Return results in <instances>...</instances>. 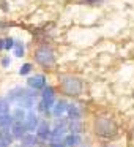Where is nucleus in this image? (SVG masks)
Returning a JSON list of instances; mask_svg holds the SVG:
<instances>
[{"label": "nucleus", "mask_w": 134, "mask_h": 147, "mask_svg": "<svg viewBox=\"0 0 134 147\" xmlns=\"http://www.w3.org/2000/svg\"><path fill=\"white\" fill-rule=\"evenodd\" d=\"M10 130H11V133H13L14 139H19V141L22 139V136L29 131V130H27V127H25V123H24V120H16Z\"/></svg>", "instance_id": "obj_8"}, {"label": "nucleus", "mask_w": 134, "mask_h": 147, "mask_svg": "<svg viewBox=\"0 0 134 147\" xmlns=\"http://www.w3.org/2000/svg\"><path fill=\"white\" fill-rule=\"evenodd\" d=\"M0 142L7 144L8 147H11L14 144V136L10 128H0Z\"/></svg>", "instance_id": "obj_14"}, {"label": "nucleus", "mask_w": 134, "mask_h": 147, "mask_svg": "<svg viewBox=\"0 0 134 147\" xmlns=\"http://www.w3.org/2000/svg\"><path fill=\"white\" fill-rule=\"evenodd\" d=\"M24 123H25V127H27L29 131H36V128H38V125L41 123V120H40L38 114H35L33 111H30V112H27V117H25V120H24Z\"/></svg>", "instance_id": "obj_7"}, {"label": "nucleus", "mask_w": 134, "mask_h": 147, "mask_svg": "<svg viewBox=\"0 0 134 147\" xmlns=\"http://www.w3.org/2000/svg\"><path fill=\"white\" fill-rule=\"evenodd\" d=\"M5 112H10V101H8V98L0 96V115Z\"/></svg>", "instance_id": "obj_20"}, {"label": "nucleus", "mask_w": 134, "mask_h": 147, "mask_svg": "<svg viewBox=\"0 0 134 147\" xmlns=\"http://www.w3.org/2000/svg\"><path fill=\"white\" fill-rule=\"evenodd\" d=\"M41 100L46 103V106H48L49 109H52V108H54V105H55V89H54V87L46 86L44 89H43Z\"/></svg>", "instance_id": "obj_5"}, {"label": "nucleus", "mask_w": 134, "mask_h": 147, "mask_svg": "<svg viewBox=\"0 0 134 147\" xmlns=\"http://www.w3.org/2000/svg\"><path fill=\"white\" fill-rule=\"evenodd\" d=\"M109 147H115V146H109Z\"/></svg>", "instance_id": "obj_31"}, {"label": "nucleus", "mask_w": 134, "mask_h": 147, "mask_svg": "<svg viewBox=\"0 0 134 147\" xmlns=\"http://www.w3.org/2000/svg\"><path fill=\"white\" fill-rule=\"evenodd\" d=\"M0 63H2V67H3V68H8V67L11 65V59H10V55H5V57H2Z\"/></svg>", "instance_id": "obj_23"}, {"label": "nucleus", "mask_w": 134, "mask_h": 147, "mask_svg": "<svg viewBox=\"0 0 134 147\" xmlns=\"http://www.w3.org/2000/svg\"><path fill=\"white\" fill-rule=\"evenodd\" d=\"M8 101L14 106H21V108L25 109H32L35 106V98H36V90L29 87V89H24V87H14L8 92Z\"/></svg>", "instance_id": "obj_1"}, {"label": "nucleus", "mask_w": 134, "mask_h": 147, "mask_svg": "<svg viewBox=\"0 0 134 147\" xmlns=\"http://www.w3.org/2000/svg\"><path fill=\"white\" fill-rule=\"evenodd\" d=\"M62 89H63V92L66 95L77 96L82 92V82L79 79H76V78L65 76V78H62Z\"/></svg>", "instance_id": "obj_4"}, {"label": "nucleus", "mask_w": 134, "mask_h": 147, "mask_svg": "<svg viewBox=\"0 0 134 147\" xmlns=\"http://www.w3.org/2000/svg\"><path fill=\"white\" fill-rule=\"evenodd\" d=\"M66 114H68V119H71V120H80L82 119V109L77 105H68Z\"/></svg>", "instance_id": "obj_15"}, {"label": "nucleus", "mask_w": 134, "mask_h": 147, "mask_svg": "<svg viewBox=\"0 0 134 147\" xmlns=\"http://www.w3.org/2000/svg\"><path fill=\"white\" fill-rule=\"evenodd\" d=\"M68 111V103H66V100H57L55 101V105H54V108H52V114H54V117H62V115L65 114V112Z\"/></svg>", "instance_id": "obj_12"}, {"label": "nucleus", "mask_w": 134, "mask_h": 147, "mask_svg": "<svg viewBox=\"0 0 134 147\" xmlns=\"http://www.w3.org/2000/svg\"><path fill=\"white\" fill-rule=\"evenodd\" d=\"M101 0H85V3L87 5H90V7H93V5H98Z\"/></svg>", "instance_id": "obj_26"}, {"label": "nucleus", "mask_w": 134, "mask_h": 147, "mask_svg": "<svg viewBox=\"0 0 134 147\" xmlns=\"http://www.w3.org/2000/svg\"><path fill=\"white\" fill-rule=\"evenodd\" d=\"M63 142L66 144V147H79L82 144V138L79 133H70L65 136Z\"/></svg>", "instance_id": "obj_13"}, {"label": "nucleus", "mask_w": 134, "mask_h": 147, "mask_svg": "<svg viewBox=\"0 0 134 147\" xmlns=\"http://www.w3.org/2000/svg\"><path fill=\"white\" fill-rule=\"evenodd\" d=\"M38 111H40V112H48V111H49V108L46 106V103L43 101V100L38 103Z\"/></svg>", "instance_id": "obj_25"}, {"label": "nucleus", "mask_w": 134, "mask_h": 147, "mask_svg": "<svg viewBox=\"0 0 134 147\" xmlns=\"http://www.w3.org/2000/svg\"><path fill=\"white\" fill-rule=\"evenodd\" d=\"M38 142H40V138L36 136V133H32V131H27L21 139V144L24 147H35Z\"/></svg>", "instance_id": "obj_10"}, {"label": "nucleus", "mask_w": 134, "mask_h": 147, "mask_svg": "<svg viewBox=\"0 0 134 147\" xmlns=\"http://www.w3.org/2000/svg\"><path fill=\"white\" fill-rule=\"evenodd\" d=\"M51 131L52 130H51V127H49V123L43 120L41 123L38 125V128H36L35 133H36V136L40 138V141H48L49 138H51Z\"/></svg>", "instance_id": "obj_9"}, {"label": "nucleus", "mask_w": 134, "mask_h": 147, "mask_svg": "<svg viewBox=\"0 0 134 147\" xmlns=\"http://www.w3.org/2000/svg\"><path fill=\"white\" fill-rule=\"evenodd\" d=\"M35 60L38 65H41V67H44V68L52 67L54 62H55L54 51H52L49 46H40L35 51Z\"/></svg>", "instance_id": "obj_3"}, {"label": "nucleus", "mask_w": 134, "mask_h": 147, "mask_svg": "<svg viewBox=\"0 0 134 147\" xmlns=\"http://www.w3.org/2000/svg\"><path fill=\"white\" fill-rule=\"evenodd\" d=\"M68 127H62V125H55L54 130L51 131V138L49 141H63L65 136H66Z\"/></svg>", "instance_id": "obj_11"}, {"label": "nucleus", "mask_w": 134, "mask_h": 147, "mask_svg": "<svg viewBox=\"0 0 134 147\" xmlns=\"http://www.w3.org/2000/svg\"><path fill=\"white\" fill-rule=\"evenodd\" d=\"M133 138H134V130H133Z\"/></svg>", "instance_id": "obj_30"}, {"label": "nucleus", "mask_w": 134, "mask_h": 147, "mask_svg": "<svg viewBox=\"0 0 134 147\" xmlns=\"http://www.w3.org/2000/svg\"><path fill=\"white\" fill-rule=\"evenodd\" d=\"M49 147H66V144H65L63 141H51Z\"/></svg>", "instance_id": "obj_24"}, {"label": "nucleus", "mask_w": 134, "mask_h": 147, "mask_svg": "<svg viewBox=\"0 0 134 147\" xmlns=\"http://www.w3.org/2000/svg\"><path fill=\"white\" fill-rule=\"evenodd\" d=\"M27 86L35 90H43L46 87V76L44 74H35L27 79Z\"/></svg>", "instance_id": "obj_6"}, {"label": "nucleus", "mask_w": 134, "mask_h": 147, "mask_svg": "<svg viewBox=\"0 0 134 147\" xmlns=\"http://www.w3.org/2000/svg\"><path fill=\"white\" fill-rule=\"evenodd\" d=\"M68 131L70 133H80L82 131V122L80 120H71L68 122Z\"/></svg>", "instance_id": "obj_17"}, {"label": "nucleus", "mask_w": 134, "mask_h": 147, "mask_svg": "<svg viewBox=\"0 0 134 147\" xmlns=\"http://www.w3.org/2000/svg\"><path fill=\"white\" fill-rule=\"evenodd\" d=\"M5 49V38H0V51Z\"/></svg>", "instance_id": "obj_27"}, {"label": "nucleus", "mask_w": 134, "mask_h": 147, "mask_svg": "<svg viewBox=\"0 0 134 147\" xmlns=\"http://www.w3.org/2000/svg\"><path fill=\"white\" fill-rule=\"evenodd\" d=\"M11 147H24V146H22V144H13Z\"/></svg>", "instance_id": "obj_28"}, {"label": "nucleus", "mask_w": 134, "mask_h": 147, "mask_svg": "<svg viewBox=\"0 0 134 147\" xmlns=\"http://www.w3.org/2000/svg\"><path fill=\"white\" fill-rule=\"evenodd\" d=\"M24 54H25L24 43H21L19 40H16V43H14V55H16V57H24Z\"/></svg>", "instance_id": "obj_19"}, {"label": "nucleus", "mask_w": 134, "mask_h": 147, "mask_svg": "<svg viewBox=\"0 0 134 147\" xmlns=\"http://www.w3.org/2000/svg\"><path fill=\"white\" fill-rule=\"evenodd\" d=\"M14 43H16V40L11 38V36L5 38V49H7V51H10V49H14Z\"/></svg>", "instance_id": "obj_22"}, {"label": "nucleus", "mask_w": 134, "mask_h": 147, "mask_svg": "<svg viewBox=\"0 0 134 147\" xmlns=\"http://www.w3.org/2000/svg\"><path fill=\"white\" fill-rule=\"evenodd\" d=\"M32 70H33V65L32 63H24L22 67L19 68V74H21V76H27L29 73H32Z\"/></svg>", "instance_id": "obj_21"}, {"label": "nucleus", "mask_w": 134, "mask_h": 147, "mask_svg": "<svg viewBox=\"0 0 134 147\" xmlns=\"http://www.w3.org/2000/svg\"><path fill=\"white\" fill-rule=\"evenodd\" d=\"M0 147H8L7 144H3V142H0Z\"/></svg>", "instance_id": "obj_29"}, {"label": "nucleus", "mask_w": 134, "mask_h": 147, "mask_svg": "<svg viewBox=\"0 0 134 147\" xmlns=\"http://www.w3.org/2000/svg\"><path fill=\"white\" fill-rule=\"evenodd\" d=\"M14 117L13 114H10V112H5V114L0 115V128H11L14 123Z\"/></svg>", "instance_id": "obj_16"}, {"label": "nucleus", "mask_w": 134, "mask_h": 147, "mask_svg": "<svg viewBox=\"0 0 134 147\" xmlns=\"http://www.w3.org/2000/svg\"><path fill=\"white\" fill-rule=\"evenodd\" d=\"M13 117L14 120H25L27 117V112H25V108H21V106H16V108L13 109Z\"/></svg>", "instance_id": "obj_18"}, {"label": "nucleus", "mask_w": 134, "mask_h": 147, "mask_svg": "<svg viewBox=\"0 0 134 147\" xmlns=\"http://www.w3.org/2000/svg\"><path fill=\"white\" fill-rule=\"evenodd\" d=\"M95 133L106 139H112L118 134V127L112 119L109 117H99L95 120Z\"/></svg>", "instance_id": "obj_2"}]
</instances>
